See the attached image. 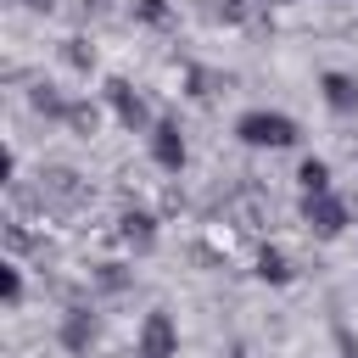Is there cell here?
Listing matches in <instances>:
<instances>
[{
	"label": "cell",
	"instance_id": "5",
	"mask_svg": "<svg viewBox=\"0 0 358 358\" xmlns=\"http://www.w3.org/2000/svg\"><path fill=\"white\" fill-rule=\"evenodd\" d=\"M179 157H185V145H179V134L162 123V129H157V162H162V168H179Z\"/></svg>",
	"mask_w": 358,
	"mask_h": 358
},
{
	"label": "cell",
	"instance_id": "1",
	"mask_svg": "<svg viewBox=\"0 0 358 358\" xmlns=\"http://www.w3.org/2000/svg\"><path fill=\"white\" fill-rule=\"evenodd\" d=\"M241 140L246 145H291L296 140V123L280 117V112H246L241 117Z\"/></svg>",
	"mask_w": 358,
	"mask_h": 358
},
{
	"label": "cell",
	"instance_id": "6",
	"mask_svg": "<svg viewBox=\"0 0 358 358\" xmlns=\"http://www.w3.org/2000/svg\"><path fill=\"white\" fill-rule=\"evenodd\" d=\"M296 179H302L313 196H324V185H330V168H324V162H302V173H296Z\"/></svg>",
	"mask_w": 358,
	"mask_h": 358
},
{
	"label": "cell",
	"instance_id": "3",
	"mask_svg": "<svg viewBox=\"0 0 358 358\" xmlns=\"http://www.w3.org/2000/svg\"><path fill=\"white\" fill-rule=\"evenodd\" d=\"M324 95H330V106H336V112H352V106H358V90H352V78H341V73H330V78H324Z\"/></svg>",
	"mask_w": 358,
	"mask_h": 358
},
{
	"label": "cell",
	"instance_id": "2",
	"mask_svg": "<svg viewBox=\"0 0 358 358\" xmlns=\"http://www.w3.org/2000/svg\"><path fill=\"white\" fill-rule=\"evenodd\" d=\"M168 352H173V324L162 313H151L145 319V336H140V358H168Z\"/></svg>",
	"mask_w": 358,
	"mask_h": 358
},
{
	"label": "cell",
	"instance_id": "4",
	"mask_svg": "<svg viewBox=\"0 0 358 358\" xmlns=\"http://www.w3.org/2000/svg\"><path fill=\"white\" fill-rule=\"evenodd\" d=\"M308 218H313V224H319L324 235H336V229H341V207H336L330 196H319V201H308Z\"/></svg>",
	"mask_w": 358,
	"mask_h": 358
}]
</instances>
